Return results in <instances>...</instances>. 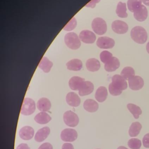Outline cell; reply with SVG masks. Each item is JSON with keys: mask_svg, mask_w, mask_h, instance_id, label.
Instances as JSON below:
<instances>
[{"mask_svg": "<svg viewBox=\"0 0 149 149\" xmlns=\"http://www.w3.org/2000/svg\"><path fill=\"white\" fill-rule=\"evenodd\" d=\"M52 65L53 63L51 61H50L47 58L44 56L41 59L38 66L40 69L44 71V72L48 73L50 71Z\"/></svg>", "mask_w": 149, "mask_h": 149, "instance_id": "obj_24", "label": "cell"}, {"mask_svg": "<svg viewBox=\"0 0 149 149\" xmlns=\"http://www.w3.org/2000/svg\"><path fill=\"white\" fill-rule=\"evenodd\" d=\"M100 0H91V1H90L86 5V7H90L91 8H94L95 6V4L97 3H98L100 2Z\"/></svg>", "mask_w": 149, "mask_h": 149, "instance_id": "obj_36", "label": "cell"}, {"mask_svg": "<svg viewBox=\"0 0 149 149\" xmlns=\"http://www.w3.org/2000/svg\"><path fill=\"white\" fill-rule=\"evenodd\" d=\"M76 24H77L76 19V18L74 17H73L65 26V27H63V30H65L66 31L72 30H73L76 27Z\"/></svg>", "mask_w": 149, "mask_h": 149, "instance_id": "obj_33", "label": "cell"}, {"mask_svg": "<svg viewBox=\"0 0 149 149\" xmlns=\"http://www.w3.org/2000/svg\"><path fill=\"white\" fill-rule=\"evenodd\" d=\"M84 81V79L83 78L73 76L69 80V86L73 90H79Z\"/></svg>", "mask_w": 149, "mask_h": 149, "instance_id": "obj_16", "label": "cell"}, {"mask_svg": "<svg viewBox=\"0 0 149 149\" xmlns=\"http://www.w3.org/2000/svg\"><path fill=\"white\" fill-rule=\"evenodd\" d=\"M80 40L86 44H92L93 43L96 39V36L95 34L87 30H82L79 34Z\"/></svg>", "mask_w": 149, "mask_h": 149, "instance_id": "obj_11", "label": "cell"}, {"mask_svg": "<svg viewBox=\"0 0 149 149\" xmlns=\"http://www.w3.org/2000/svg\"><path fill=\"white\" fill-rule=\"evenodd\" d=\"M143 144L144 147L149 148V133L146 134L143 138Z\"/></svg>", "mask_w": 149, "mask_h": 149, "instance_id": "obj_34", "label": "cell"}, {"mask_svg": "<svg viewBox=\"0 0 149 149\" xmlns=\"http://www.w3.org/2000/svg\"><path fill=\"white\" fill-rule=\"evenodd\" d=\"M146 49H147V52L149 54V42L147 43V44L146 45Z\"/></svg>", "mask_w": 149, "mask_h": 149, "instance_id": "obj_40", "label": "cell"}, {"mask_svg": "<svg viewBox=\"0 0 149 149\" xmlns=\"http://www.w3.org/2000/svg\"><path fill=\"white\" fill-rule=\"evenodd\" d=\"M83 107L87 112H94L98 110V104L94 100L87 99L84 102Z\"/></svg>", "mask_w": 149, "mask_h": 149, "instance_id": "obj_20", "label": "cell"}, {"mask_svg": "<svg viewBox=\"0 0 149 149\" xmlns=\"http://www.w3.org/2000/svg\"><path fill=\"white\" fill-rule=\"evenodd\" d=\"M108 91L106 87L101 86L97 88L95 94V98L98 102H104L107 97Z\"/></svg>", "mask_w": 149, "mask_h": 149, "instance_id": "obj_21", "label": "cell"}, {"mask_svg": "<svg viewBox=\"0 0 149 149\" xmlns=\"http://www.w3.org/2000/svg\"><path fill=\"white\" fill-rule=\"evenodd\" d=\"M118 149H127V148H126V147H124V146H120V147H119L118 148Z\"/></svg>", "mask_w": 149, "mask_h": 149, "instance_id": "obj_41", "label": "cell"}, {"mask_svg": "<svg viewBox=\"0 0 149 149\" xmlns=\"http://www.w3.org/2000/svg\"><path fill=\"white\" fill-rule=\"evenodd\" d=\"M120 76L123 77L126 80L134 76V70L133 68L130 66L125 67L121 72Z\"/></svg>", "mask_w": 149, "mask_h": 149, "instance_id": "obj_29", "label": "cell"}, {"mask_svg": "<svg viewBox=\"0 0 149 149\" xmlns=\"http://www.w3.org/2000/svg\"><path fill=\"white\" fill-rule=\"evenodd\" d=\"M16 149H30L27 144L25 143L20 144L16 148Z\"/></svg>", "mask_w": 149, "mask_h": 149, "instance_id": "obj_38", "label": "cell"}, {"mask_svg": "<svg viewBox=\"0 0 149 149\" xmlns=\"http://www.w3.org/2000/svg\"><path fill=\"white\" fill-rule=\"evenodd\" d=\"M38 149H53L52 146L49 143H44L41 144Z\"/></svg>", "mask_w": 149, "mask_h": 149, "instance_id": "obj_35", "label": "cell"}, {"mask_svg": "<svg viewBox=\"0 0 149 149\" xmlns=\"http://www.w3.org/2000/svg\"><path fill=\"white\" fill-rule=\"evenodd\" d=\"M127 84L126 80L120 75L115 74L112 78V83L109 85V91L112 95H120L122 91L126 90Z\"/></svg>", "mask_w": 149, "mask_h": 149, "instance_id": "obj_1", "label": "cell"}, {"mask_svg": "<svg viewBox=\"0 0 149 149\" xmlns=\"http://www.w3.org/2000/svg\"><path fill=\"white\" fill-rule=\"evenodd\" d=\"M129 86L133 90H139L144 86V80L141 77L139 76H133L128 80Z\"/></svg>", "mask_w": 149, "mask_h": 149, "instance_id": "obj_8", "label": "cell"}, {"mask_svg": "<svg viewBox=\"0 0 149 149\" xmlns=\"http://www.w3.org/2000/svg\"><path fill=\"white\" fill-rule=\"evenodd\" d=\"M116 13L117 15L122 18H125L127 16L126 12V5L125 3L119 2H118L116 9Z\"/></svg>", "mask_w": 149, "mask_h": 149, "instance_id": "obj_27", "label": "cell"}, {"mask_svg": "<svg viewBox=\"0 0 149 149\" xmlns=\"http://www.w3.org/2000/svg\"><path fill=\"white\" fill-rule=\"evenodd\" d=\"M132 39L138 44H144L147 40L146 30L141 26L134 27L130 32Z\"/></svg>", "mask_w": 149, "mask_h": 149, "instance_id": "obj_2", "label": "cell"}, {"mask_svg": "<svg viewBox=\"0 0 149 149\" xmlns=\"http://www.w3.org/2000/svg\"><path fill=\"white\" fill-rule=\"evenodd\" d=\"M111 26L112 30L117 34H125L128 30L127 23L119 20L113 21Z\"/></svg>", "mask_w": 149, "mask_h": 149, "instance_id": "obj_9", "label": "cell"}, {"mask_svg": "<svg viewBox=\"0 0 149 149\" xmlns=\"http://www.w3.org/2000/svg\"><path fill=\"white\" fill-rule=\"evenodd\" d=\"M36 104L33 100L30 98H25L23 101L20 113L23 115H30L34 112Z\"/></svg>", "mask_w": 149, "mask_h": 149, "instance_id": "obj_4", "label": "cell"}, {"mask_svg": "<svg viewBox=\"0 0 149 149\" xmlns=\"http://www.w3.org/2000/svg\"><path fill=\"white\" fill-rule=\"evenodd\" d=\"M66 66L68 69L70 70H74V71H78L81 70L82 68L83 65L82 62L78 59H73L66 63Z\"/></svg>", "mask_w": 149, "mask_h": 149, "instance_id": "obj_22", "label": "cell"}, {"mask_svg": "<svg viewBox=\"0 0 149 149\" xmlns=\"http://www.w3.org/2000/svg\"><path fill=\"white\" fill-rule=\"evenodd\" d=\"M62 149H74V147L72 144L65 143L62 145Z\"/></svg>", "mask_w": 149, "mask_h": 149, "instance_id": "obj_37", "label": "cell"}, {"mask_svg": "<svg viewBox=\"0 0 149 149\" xmlns=\"http://www.w3.org/2000/svg\"><path fill=\"white\" fill-rule=\"evenodd\" d=\"M127 108L129 109V111L133 114L135 119H138L139 117V115H141L142 113V111L141 108L135 104H130V103L128 104L127 105Z\"/></svg>", "mask_w": 149, "mask_h": 149, "instance_id": "obj_28", "label": "cell"}, {"mask_svg": "<svg viewBox=\"0 0 149 149\" xmlns=\"http://www.w3.org/2000/svg\"><path fill=\"white\" fill-rule=\"evenodd\" d=\"M94 90L93 84L89 81H86L83 83L81 87L79 90V94L80 96H84L91 94Z\"/></svg>", "mask_w": 149, "mask_h": 149, "instance_id": "obj_15", "label": "cell"}, {"mask_svg": "<svg viewBox=\"0 0 149 149\" xmlns=\"http://www.w3.org/2000/svg\"><path fill=\"white\" fill-rule=\"evenodd\" d=\"M66 101L68 105L72 107H78L80 104V98L79 95L74 92H69L66 97Z\"/></svg>", "mask_w": 149, "mask_h": 149, "instance_id": "obj_14", "label": "cell"}, {"mask_svg": "<svg viewBox=\"0 0 149 149\" xmlns=\"http://www.w3.org/2000/svg\"><path fill=\"white\" fill-rule=\"evenodd\" d=\"M100 57L101 61L103 63H106L112 58V54L108 51H103L101 52Z\"/></svg>", "mask_w": 149, "mask_h": 149, "instance_id": "obj_32", "label": "cell"}, {"mask_svg": "<svg viewBox=\"0 0 149 149\" xmlns=\"http://www.w3.org/2000/svg\"><path fill=\"white\" fill-rule=\"evenodd\" d=\"M97 149H99V148H97Z\"/></svg>", "mask_w": 149, "mask_h": 149, "instance_id": "obj_42", "label": "cell"}, {"mask_svg": "<svg viewBox=\"0 0 149 149\" xmlns=\"http://www.w3.org/2000/svg\"><path fill=\"white\" fill-rule=\"evenodd\" d=\"M127 145L131 149H140L141 146V142L138 139H131L127 142Z\"/></svg>", "mask_w": 149, "mask_h": 149, "instance_id": "obj_31", "label": "cell"}, {"mask_svg": "<svg viewBox=\"0 0 149 149\" xmlns=\"http://www.w3.org/2000/svg\"><path fill=\"white\" fill-rule=\"evenodd\" d=\"M120 65V62L119 59L116 58L112 56V58L106 63H105L104 68L107 72H113L116 70Z\"/></svg>", "mask_w": 149, "mask_h": 149, "instance_id": "obj_18", "label": "cell"}, {"mask_svg": "<svg viewBox=\"0 0 149 149\" xmlns=\"http://www.w3.org/2000/svg\"><path fill=\"white\" fill-rule=\"evenodd\" d=\"M142 3L147 6H149V0H141Z\"/></svg>", "mask_w": 149, "mask_h": 149, "instance_id": "obj_39", "label": "cell"}, {"mask_svg": "<svg viewBox=\"0 0 149 149\" xmlns=\"http://www.w3.org/2000/svg\"><path fill=\"white\" fill-rule=\"evenodd\" d=\"M51 107L50 101L47 98H40L37 103V107L41 112L48 111Z\"/></svg>", "mask_w": 149, "mask_h": 149, "instance_id": "obj_19", "label": "cell"}, {"mask_svg": "<svg viewBox=\"0 0 149 149\" xmlns=\"http://www.w3.org/2000/svg\"><path fill=\"white\" fill-rule=\"evenodd\" d=\"M141 127H142V126L139 122H136L132 123L129 130V136L131 137L137 136L139 134L141 129Z\"/></svg>", "mask_w": 149, "mask_h": 149, "instance_id": "obj_26", "label": "cell"}, {"mask_svg": "<svg viewBox=\"0 0 149 149\" xmlns=\"http://www.w3.org/2000/svg\"><path fill=\"white\" fill-rule=\"evenodd\" d=\"M77 137V132L73 129H65L61 133V138L63 141L72 142Z\"/></svg>", "mask_w": 149, "mask_h": 149, "instance_id": "obj_7", "label": "cell"}, {"mask_svg": "<svg viewBox=\"0 0 149 149\" xmlns=\"http://www.w3.org/2000/svg\"><path fill=\"white\" fill-rule=\"evenodd\" d=\"M20 137L24 140H29L33 138L34 134V130L33 127L26 126L20 129L19 132Z\"/></svg>", "mask_w": 149, "mask_h": 149, "instance_id": "obj_13", "label": "cell"}, {"mask_svg": "<svg viewBox=\"0 0 149 149\" xmlns=\"http://www.w3.org/2000/svg\"><path fill=\"white\" fill-rule=\"evenodd\" d=\"M86 68L90 72H95L100 69V63L95 58H90L86 62Z\"/></svg>", "mask_w": 149, "mask_h": 149, "instance_id": "obj_25", "label": "cell"}, {"mask_svg": "<svg viewBox=\"0 0 149 149\" xmlns=\"http://www.w3.org/2000/svg\"><path fill=\"white\" fill-rule=\"evenodd\" d=\"M134 17L139 22L144 21L148 16V12L146 7L141 5L133 12Z\"/></svg>", "mask_w": 149, "mask_h": 149, "instance_id": "obj_12", "label": "cell"}, {"mask_svg": "<svg viewBox=\"0 0 149 149\" xmlns=\"http://www.w3.org/2000/svg\"><path fill=\"white\" fill-rule=\"evenodd\" d=\"M63 121L67 126L75 127L78 125L79 119L76 113L71 111H68L63 114Z\"/></svg>", "mask_w": 149, "mask_h": 149, "instance_id": "obj_6", "label": "cell"}, {"mask_svg": "<svg viewBox=\"0 0 149 149\" xmlns=\"http://www.w3.org/2000/svg\"><path fill=\"white\" fill-rule=\"evenodd\" d=\"M51 120V116L45 112H41L34 117V120L39 124H46Z\"/></svg>", "mask_w": 149, "mask_h": 149, "instance_id": "obj_23", "label": "cell"}, {"mask_svg": "<svg viewBox=\"0 0 149 149\" xmlns=\"http://www.w3.org/2000/svg\"><path fill=\"white\" fill-rule=\"evenodd\" d=\"M65 42L66 45L72 49H78L81 45L80 38L73 32L67 33L65 36Z\"/></svg>", "mask_w": 149, "mask_h": 149, "instance_id": "obj_3", "label": "cell"}, {"mask_svg": "<svg viewBox=\"0 0 149 149\" xmlns=\"http://www.w3.org/2000/svg\"><path fill=\"white\" fill-rule=\"evenodd\" d=\"M49 133H50V129L47 126L44 127L39 129L37 132L34 136V140L37 142H41L47 139Z\"/></svg>", "mask_w": 149, "mask_h": 149, "instance_id": "obj_17", "label": "cell"}, {"mask_svg": "<svg viewBox=\"0 0 149 149\" xmlns=\"http://www.w3.org/2000/svg\"><path fill=\"white\" fill-rule=\"evenodd\" d=\"M141 5V0H128L127 2V8L132 12H134Z\"/></svg>", "mask_w": 149, "mask_h": 149, "instance_id": "obj_30", "label": "cell"}, {"mask_svg": "<svg viewBox=\"0 0 149 149\" xmlns=\"http://www.w3.org/2000/svg\"><path fill=\"white\" fill-rule=\"evenodd\" d=\"M91 27L93 31L98 35H102L107 31V23L103 19L100 17H96L93 19Z\"/></svg>", "mask_w": 149, "mask_h": 149, "instance_id": "obj_5", "label": "cell"}, {"mask_svg": "<svg viewBox=\"0 0 149 149\" xmlns=\"http://www.w3.org/2000/svg\"><path fill=\"white\" fill-rule=\"evenodd\" d=\"M115 45V41L108 37H99L97 41V45L102 49L112 48Z\"/></svg>", "mask_w": 149, "mask_h": 149, "instance_id": "obj_10", "label": "cell"}]
</instances>
